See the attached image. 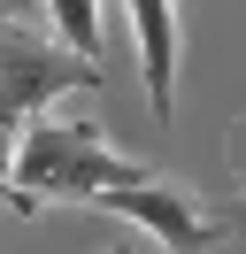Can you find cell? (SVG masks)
<instances>
[{
	"label": "cell",
	"mask_w": 246,
	"mask_h": 254,
	"mask_svg": "<svg viewBox=\"0 0 246 254\" xmlns=\"http://www.w3.org/2000/svg\"><path fill=\"white\" fill-rule=\"evenodd\" d=\"M108 254H123V247H108Z\"/></svg>",
	"instance_id": "cell-9"
},
{
	"label": "cell",
	"mask_w": 246,
	"mask_h": 254,
	"mask_svg": "<svg viewBox=\"0 0 246 254\" xmlns=\"http://www.w3.org/2000/svg\"><path fill=\"white\" fill-rule=\"evenodd\" d=\"M0 8H8V16H23V8H39V0H0Z\"/></svg>",
	"instance_id": "cell-8"
},
{
	"label": "cell",
	"mask_w": 246,
	"mask_h": 254,
	"mask_svg": "<svg viewBox=\"0 0 246 254\" xmlns=\"http://www.w3.org/2000/svg\"><path fill=\"white\" fill-rule=\"evenodd\" d=\"M92 208H108V216L138 223V231H154L169 254H208V247H223V223H215L208 208L192 200V185H169V177H138V185H116V192H100Z\"/></svg>",
	"instance_id": "cell-3"
},
{
	"label": "cell",
	"mask_w": 246,
	"mask_h": 254,
	"mask_svg": "<svg viewBox=\"0 0 246 254\" xmlns=\"http://www.w3.org/2000/svg\"><path fill=\"white\" fill-rule=\"evenodd\" d=\"M8 170L15 162H8V124H0V192H8Z\"/></svg>",
	"instance_id": "cell-7"
},
{
	"label": "cell",
	"mask_w": 246,
	"mask_h": 254,
	"mask_svg": "<svg viewBox=\"0 0 246 254\" xmlns=\"http://www.w3.org/2000/svg\"><path fill=\"white\" fill-rule=\"evenodd\" d=\"M215 223H223V239H246V177L231 185V200L215 208Z\"/></svg>",
	"instance_id": "cell-6"
},
{
	"label": "cell",
	"mask_w": 246,
	"mask_h": 254,
	"mask_svg": "<svg viewBox=\"0 0 246 254\" xmlns=\"http://www.w3.org/2000/svg\"><path fill=\"white\" fill-rule=\"evenodd\" d=\"M131 16V54H138V93L146 108L177 116V77H184V23H177V0H123Z\"/></svg>",
	"instance_id": "cell-4"
},
{
	"label": "cell",
	"mask_w": 246,
	"mask_h": 254,
	"mask_svg": "<svg viewBox=\"0 0 246 254\" xmlns=\"http://www.w3.org/2000/svg\"><path fill=\"white\" fill-rule=\"evenodd\" d=\"M39 8H46V23H54V39L69 54H85V62L100 54V0H39Z\"/></svg>",
	"instance_id": "cell-5"
},
{
	"label": "cell",
	"mask_w": 246,
	"mask_h": 254,
	"mask_svg": "<svg viewBox=\"0 0 246 254\" xmlns=\"http://www.w3.org/2000/svg\"><path fill=\"white\" fill-rule=\"evenodd\" d=\"M69 85H77V93H100L108 77H100V62L69 54L62 39H39L23 16L0 8V124H8V131L39 124Z\"/></svg>",
	"instance_id": "cell-2"
},
{
	"label": "cell",
	"mask_w": 246,
	"mask_h": 254,
	"mask_svg": "<svg viewBox=\"0 0 246 254\" xmlns=\"http://www.w3.org/2000/svg\"><path fill=\"white\" fill-rule=\"evenodd\" d=\"M138 177H154L146 162L116 154V146L100 139V124H62V116H39V124H23V146H15V170H8V216H39V208L54 200H100V192L116 185H138Z\"/></svg>",
	"instance_id": "cell-1"
}]
</instances>
